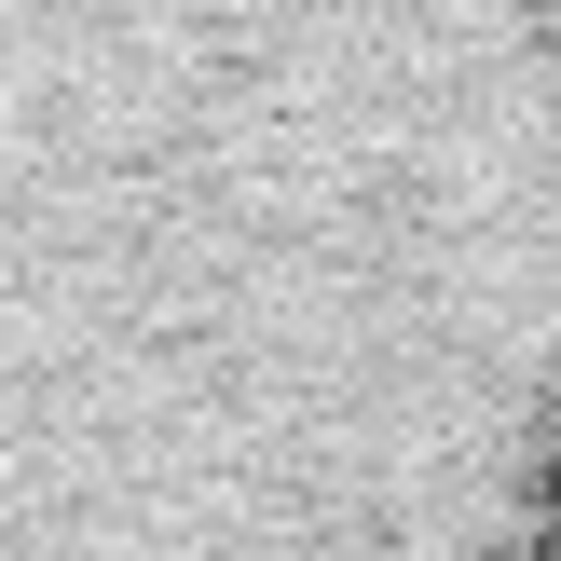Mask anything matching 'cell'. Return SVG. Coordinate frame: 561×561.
<instances>
[{
    "label": "cell",
    "instance_id": "obj_1",
    "mask_svg": "<svg viewBox=\"0 0 561 561\" xmlns=\"http://www.w3.org/2000/svg\"><path fill=\"white\" fill-rule=\"evenodd\" d=\"M96 507H561V0H0V561Z\"/></svg>",
    "mask_w": 561,
    "mask_h": 561
},
{
    "label": "cell",
    "instance_id": "obj_2",
    "mask_svg": "<svg viewBox=\"0 0 561 561\" xmlns=\"http://www.w3.org/2000/svg\"><path fill=\"white\" fill-rule=\"evenodd\" d=\"M548 520H561V507H548Z\"/></svg>",
    "mask_w": 561,
    "mask_h": 561
}]
</instances>
